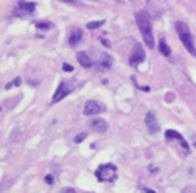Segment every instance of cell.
Here are the masks:
<instances>
[{
  "label": "cell",
  "instance_id": "obj_16",
  "mask_svg": "<svg viewBox=\"0 0 196 193\" xmlns=\"http://www.w3.org/2000/svg\"><path fill=\"white\" fill-rule=\"evenodd\" d=\"M20 84H22V79H20V77H17V79H14L12 83L7 84V86H5V89H12L14 86H20Z\"/></svg>",
  "mask_w": 196,
  "mask_h": 193
},
{
  "label": "cell",
  "instance_id": "obj_24",
  "mask_svg": "<svg viewBox=\"0 0 196 193\" xmlns=\"http://www.w3.org/2000/svg\"><path fill=\"white\" fill-rule=\"evenodd\" d=\"M144 190H146V193H154L153 190H148V188H144Z\"/></svg>",
  "mask_w": 196,
  "mask_h": 193
},
{
  "label": "cell",
  "instance_id": "obj_21",
  "mask_svg": "<svg viewBox=\"0 0 196 193\" xmlns=\"http://www.w3.org/2000/svg\"><path fill=\"white\" fill-rule=\"evenodd\" d=\"M62 193H77V191L74 190V188H64V190H62Z\"/></svg>",
  "mask_w": 196,
  "mask_h": 193
},
{
  "label": "cell",
  "instance_id": "obj_22",
  "mask_svg": "<svg viewBox=\"0 0 196 193\" xmlns=\"http://www.w3.org/2000/svg\"><path fill=\"white\" fill-rule=\"evenodd\" d=\"M102 44H104L106 47H109V46H111V42H109V40H106V39H102Z\"/></svg>",
  "mask_w": 196,
  "mask_h": 193
},
{
  "label": "cell",
  "instance_id": "obj_8",
  "mask_svg": "<svg viewBox=\"0 0 196 193\" xmlns=\"http://www.w3.org/2000/svg\"><path fill=\"white\" fill-rule=\"evenodd\" d=\"M146 126H148V131L151 134H158L159 133V123H158V119H156V116H154L153 113H148L146 114Z\"/></svg>",
  "mask_w": 196,
  "mask_h": 193
},
{
  "label": "cell",
  "instance_id": "obj_15",
  "mask_svg": "<svg viewBox=\"0 0 196 193\" xmlns=\"http://www.w3.org/2000/svg\"><path fill=\"white\" fill-rule=\"evenodd\" d=\"M101 25H104V20H94V22L87 24V29H89V30H94V29H99Z\"/></svg>",
  "mask_w": 196,
  "mask_h": 193
},
{
  "label": "cell",
  "instance_id": "obj_5",
  "mask_svg": "<svg viewBox=\"0 0 196 193\" xmlns=\"http://www.w3.org/2000/svg\"><path fill=\"white\" fill-rule=\"evenodd\" d=\"M104 111V106L101 104V102L97 101H87L84 104V114L86 116H96V114H101Z\"/></svg>",
  "mask_w": 196,
  "mask_h": 193
},
{
  "label": "cell",
  "instance_id": "obj_25",
  "mask_svg": "<svg viewBox=\"0 0 196 193\" xmlns=\"http://www.w3.org/2000/svg\"><path fill=\"white\" fill-rule=\"evenodd\" d=\"M194 146H196V143H194Z\"/></svg>",
  "mask_w": 196,
  "mask_h": 193
},
{
  "label": "cell",
  "instance_id": "obj_23",
  "mask_svg": "<svg viewBox=\"0 0 196 193\" xmlns=\"http://www.w3.org/2000/svg\"><path fill=\"white\" fill-rule=\"evenodd\" d=\"M62 2H67V3H77L79 0H62Z\"/></svg>",
  "mask_w": 196,
  "mask_h": 193
},
{
  "label": "cell",
  "instance_id": "obj_26",
  "mask_svg": "<svg viewBox=\"0 0 196 193\" xmlns=\"http://www.w3.org/2000/svg\"><path fill=\"white\" fill-rule=\"evenodd\" d=\"M0 109H2V108H0Z\"/></svg>",
  "mask_w": 196,
  "mask_h": 193
},
{
  "label": "cell",
  "instance_id": "obj_14",
  "mask_svg": "<svg viewBox=\"0 0 196 193\" xmlns=\"http://www.w3.org/2000/svg\"><path fill=\"white\" fill-rule=\"evenodd\" d=\"M101 65L104 69H109L112 65V57L107 56V54H102V59H101Z\"/></svg>",
  "mask_w": 196,
  "mask_h": 193
},
{
  "label": "cell",
  "instance_id": "obj_11",
  "mask_svg": "<svg viewBox=\"0 0 196 193\" xmlns=\"http://www.w3.org/2000/svg\"><path fill=\"white\" fill-rule=\"evenodd\" d=\"M166 138L168 139H178L179 143H181L183 145V148H185V150H189V146H188V143H186V139L181 136V134L178 133V131H173V129H168L166 131Z\"/></svg>",
  "mask_w": 196,
  "mask_h": 193
},
{
  "label": "cell",
  "instance_id": "obj_12",
  "mask_svg": "<svg viewBox=\"0 0 196 193\" xmlns=\"http://www.w3.org/2000/svg\"><path fill=\"white\" fill-rule=\"evenodd\" d=\"M77 61H79V64H81L82 67H87V69L92 67V64H94L92 59H91L86 52H79V54H77Z\"/></svg>",
  "mask_w": 196,
  "mask_h": 193
},
{
  "label": "cell",
  "instance_id": "obj_10",
  "mask_svg": "<svg viewBox=\"0 0 196 193\" xmlns=\"http://www.w3.org/2000/svg\"><path fill=\"white\" fill-rule=\"evenodd\" d=\"M81 40H82V30L81 29H72V32H70V35H69V46L76 47Z\"/></svg>",
  "mask_w": 196,
  "mask_h": 193
},
{
  "label": "cell",
  "instance_id": "obj_20",
  "mask_svg": "<svg viewBox=\"0 0 196 193\" xmlns=\"http://www.w3.org/2000/svg\"><path fill=\"white\" fill-rule=\"evenodd\" d=\"M45 183H47V185H52V183H54L52 175H47V176H45Z\"/></svg>",
  "mask_w": 196,
  "mask_h": 193
},
{
  "label": "cell",
  "instance_id": "obj_19",
  "mask_svg": "<svg viewBox=\"0 0 196 193\" xmlns=\"http://www.w3.org/2000/svg\"><path fill=\"white\" fill-rule=\"evenodd\" d=\"M62 69H64L65 72H72V71H74V67H72L70 64H67V62H65V64H62Z\"/></svg>",
  "mask_w": 196,
  "mask_h": 193
},
{
  "label": "cell",
  "instance_id": "obj_17",
  "mask_svg": "<svg viewBox=\"0 0 196 193\" xmlns=\"http://www.w3.org/2000/svg\"><path fill=\"white\" fill-rule=\"evenodd\" d=\"M35 27H37V29H42V30H47V29H51L52 25H51L49 22H37Z\"/></svg>",
  "mask_w": 196,
  "mask_h": 193
},
{
  "label": "cell",
  "instance_id": "obj_7",
  "mask_svg": "<svg viewBox=\"0 0 196 193\" xmlns=\"http://www.w3.org/2000/svg\"><path fill=\"white\" fill-rule=\"evenodd\" d=\"M70 91H72V86H69L67 83H60V84H59V88H57V91L54 92L52 102H59V101H62Z\"/></svg>",
  "mask_w": 196,
  "mask_h": 193
},
{
  "label": "cell",
  "instance_id": "obj_4",
  "mask_svg": "<svg viewBox=\"0 0 196 193\" xmlns=\"http://www.w3.org/2000/svg\"><path fill=\"white\" fill-rule=\"evenodd\" d=\"M35 10V3L34 2H25V0H20L17 3V7H15V15H19V17H25V15H32Z\"/></svg>",
  "mask_w": 196,
  "mask_h": 193
},
{
  "label": "cell",
  "instance_id": "obj_13",
  "mask_svg": "<svg viewBox=\"0 0 196 193\" xmlns=\"http://www.w3.org/2000/svg\"><path fill=\"white\" fill-rule=\"evenodd\" d=\"M159 51H161V54H163V56H166V57H169V56H171V49H169L168 44H166V40H164V39H161V40H159Z\"/></svg>",
  "mask_w": 196,
  "mask_h": 193
},
{
  "label": "cell",
  "instance_id": "obj_6",
  "mask_svg": "<svg viewBox=\"0 0 196 193\" xmlns=\"http://www.w3.org/2000/svg\"><path fill=\"white\" fill-rule=\"evenodd\" d=\"M146 59V54H144V49L141 44H134V49H132V56L129 59V64L131 65H139L143 61Z\"/></svg>",
  "mask_w": 196,
  "mask_h": 193
},
{
  "label": "cell",
  "instance_id": "obj_1",
  "mask_svg": "<svg viewBox=\"0 0 196 193\" xmlns=\"http://www.w3.org/2000/svg\"><path fill=\"white\" fill-rule=\"evenodd\" d=\"M136 24L137 27H139L141 34L144 37V42L148 44L149 49L154 47V39H153V29H151V20H149L148 14H146L144 10H139L136 14Z\"/></svg>",
  "mask_w": 196,
  "mask_h": 193
},
{
  "label": "cell",
  "instance_id": "obj_9",
  "mask_svg": "<svg viewBox=\"0 0 196 193\" xmlns=\"http://www.w3.org/2000/svg\"><path fill=\"white\" fill-rule=\"evenodd\" d=\"M91 128H92L96 133L102 134V133H106V131H107V123L104 119H101V118H96V119L91 123Z\"/></svg>",
  "mask_w": 196,
  "mask_h": 193
},
{
  "label": "cell",
  "instance_id": "obj_2",
  "mask_svg": "<svg viewBox=\"0 0 196 193\" xmlns=\"http://www.w3.org/2000/svg\"><path fill=\"white\" fill-rule=\"evenodd\" d=\"M174 27H176V32H178L179 39H181L183 46L186 47V51L189 52L191 56H194V57H196V47H194L193 35H191L189 27H188L185 22H176V24H174Z\"/></svg>",
  "mask_w": 196,
  "mask_h": 193
},
{
  "label": "cell",
  "instance_id": "obj_18",
  "mask_svg": "<svg viewBox=\"0 0 196 193\" xmlns=\"http://www.w3.org/2000/svg\"><path fill=\"white\" fill-rule=\"evenodd\" d=\"M86 136H87L86 133H81V134H77V136L74 138V141H76V143H81V141H84V139H86Z\"/></svg>",
  "mask_w": 196,
  "mask_h": 193
},
{
  "label": "cell",
  "instance_id": "obj_3",
  "mask_svg": "<svg viewBox=\"0 0 196 193\" xmlns=\"http://www.w3.org/2000/svg\"><path fill=\"white\" fill-rule=\"evenodd\" d=\"M96 176H97L99 182H114L116 176H118V168L112 165V163L101 165L96 170Z\"/></svg>",
  "mask_w": 196,
  "mask_h": 193
}]
</instances>
